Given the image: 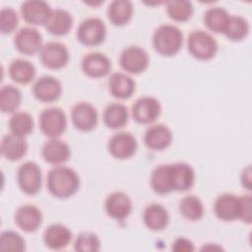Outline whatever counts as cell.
Wrapping results in <instances>:
<instances>
[{"label": "cell", "instance_id": "6da1fadb", "mask_svg": "<svg viewBox=\"0 0 252 252\" xmlns=\"http://www.w3.org/2000/svg\"><path fill=\"white\" fill-rule=\"evenodd\" d=\"M46 186L53 197L67 199L78 192L80 188V177L71 167L55 165L47 174Z\"/></svg>", "mask_w": 252, "mask_h": 252}, {"label": "cell", "instance_id": "7a4b0ae2", "mask_svg": "<svg viewBox=\"0 0 252 252\" xmlns=\"http://www.w3.org/2000/svg\"><path fill=\"white\" fill-rule=\"evenodd\" d=\"M183 39V33L178 27L162 24L156 29L153 34V46L158 54L170 57L181 50Z\"/></svg>", "mask_w": 252, "mask_h": 252}, {"label": "cell", "instance_id": "3957f363", "mask_svg": "<svg viewBox=\"0 0 252 252\" xmlns=\"http://www.w3.org/2000/svg\"><path fill=\"white\" fill-rule=\"evenodd\" d=\"M187 49L195 59L208 61L216 56L219 45L211 33L203 30H195L188 35Z\"/></svg>", "mask_w": 252, "mask_h": 252}, {"label": "cell", "instance_id": "277c9868", "mask_svg": "<svg viewBox=\"0 0 252 252\" xmlns=\"http://www.w3.org/2000/svg\"><path fill=\"white\" fill-rule=\"evenodd\" d=\"M106 26L96 17L85 19L78 27L76 36L78 41L86 46H97L106 38Z\"/></svg>", "mask_w": 252, "mask_h": 252}, {"label": "cell", "instance_id": "5b68a950", "mask_svg": "<svg viewBox=\"0 0 252 252\" xmlns=\"http://www.w3.org/2000/svg\"><path fill=\"white\" fill-rule=\"evenodd\" d=\"M40 131L50 139L59 138L67 129V117L59 107L43 109L38 117Z\"/></svg>", "mask_w": 252, "mask_h": 252}, {"label": "cell", "instance_id": "8992f818", "mask_svg": "<svg viewBox=\"0 0 252 252\" xmlns=\"http://www.w3.org/2000/svg\"><path fill=\"white\" fill-rule=\"evenodd\" d=\"M17 182L21 191L25 194H37L42 185V173L39 165L34 161L22 163L17 171Z\"/></svg>", "mask_w": 252, "mask_h": 252}, {"label": "cell", "instance_id": "52a82bcc", "mask_svg": "<svg viewBox=\"0 0 252 252\" xmlns=\"http://www.w3.org/2000/svg\"><path fill=\"white\" fill-rule=\"evenodd\" d=\"M119 64L126 73L139 75L149 67L150 58L145 49L137 45H131L124 48L121 52Z\"/></svg>", "mask_w": 252, "mask_h": 252}, {"label": "cell", "instance_id": "ba28073f", "mask_svg": "<svg viewBox=\"0 0 252 252\" xmlns=\"http://www.w3.org/2000/svg\"><path fill=\"white\" fill-rule=\"evenodd\" d=\"M39 58L44 67L59 70L68 64L70 53L65 44L59 41H49L43 44L39 52Z\"/></svg>", "mask_w": 252, "mask_h": 252}, {"label": "cell", "instance_id": "9c48e42d", "mask_svg": "<svg viewBox=\"0 0 252 252\" xmlns=\"http://www.w3.org/2000/svg\"><path fill=\"white\" fill-rule=\"evenodd\" d=\"M14 45L15 48L24 55H34L39 53L43 46L42 35L32 27H24L15 34Z\"/></svg>", "mask_w": 252, "mask_h": 252}, {"label": "cell", "instance_id": "30bf717a", "mask_svg": "<svg viewBox=\"0 0 252 252\" xmlns=\"http://www.w3.org/2000/svg\"><path fill=\"white\" fill-rule=\"evenodd\" d=\"M131 113L137 123L151 124L159 117L161 113V105L158 99L154 96H142L132 105Z\"/></svg>", "mask_w": 252, "mask_h": 252}, {"label": "cell", "instance_id": "8fae6325", "mask_svg": "<svg viewBox=\"0 0 252 252\" xmlns=\"http://www.w3.org/2000/svg\"><path fill=\"white\" fill-rule=\"evenodd\" d=\"M137 149V140L130 132L115 133L107 143L108 153L117 159L130 158L135 155Z\"/></svg>", "mask_w": 252, "mask_h": 252}, {"label": "cell", "instance_id": "7c38bea8", "mask_svg": "<svg viewBox=\"0 0 252 252\" xmlns=\"http://www.w3.org/2000/svg\"><path fill=\"white\" fill-rule=\"evenodd\" d=\"M71 120L77 130L82 132H90L97 125V110L89 102H78L71 110Z\"/></svg>", "mask_w": 252, "mask_h": 252}, {"label": "cell", "instance_id": "4fadbf2b", "mask_svg": "<svg viewBox=\"0 0 252 252\" xmlns=\"http://www.w3.org/2000/svg\"><path fill=\"white\" fill-rule=\"evenodd\" d=\"M34 97L43 103H51L58 100L62 94L61 82L53 76L45 75L38 78L32 86Z\"/></svg>", "mask_w": 252, "mask_h": 252}, {"label": "cell", "instance_id": "5bb4252c", "mask_svg": "<svg viewBox=\"0 0 252 252\" xmlns=\"http://www.w3.org/2000/svg\"><path fill=\"white\" fill-rule=\"evenodd\" d=\"M104 210L109 218L115 220H124L131 215L133 204L126 193L115 191L106 197Z\"/></svg>", "mask_w": 252, "mask_h": 252}, {"label": "cell", "instance_id": "9a60e30c", "mask_svg": "<svg viewBox=\"0 0 252 252\" xmlns=\"http://www.w3.org/2000/svg\"><path fill=\"white\" fill-rule=\"evenodd\" d=\"M214 213L222 221H233L240 219V196L231 193L220 195L214 203Z\"/></svg>", "mask_w": 252, "mask_h": 252}, {"label": "cell", "instance_id": "2e32d148", "mask_svg": "<svg viewBox=\"0 0 252 252\" xmlns=\"http://www.w3.org/2000/svg\"><path fill=\"white\" fill-rule=\"evenodd\" d=\"M169 176L172 191L190 190L195 183V170L186 162L169 163Z\"/></svg>", "mask_w": 252, "mask_h": 252}, {"label": "cell", "instance_id": "e0dca14e", "mask_svg": "<svg viewBox=\"0 0 252 252\" xmlns=\"http://www.w3.org/2000/svg\"><path fill=\"white\" fill-rule=\"evenodd\" d=\"M51 12L49 4L42 0H28L21 5L22 18L32 26H44Z\"/></svg>", "mask_w": 252, "mask_h": 252}, {"label": "cell", "instance_id": "ac0fdd59", "mask_svg": "<svg viewBox=\"0 0 252 252\" xmlns=\"http://www.w3.org/2000/svg\"><path fill=\"white\" fill-rule=\"evenodd\" d=\"M81 69L83 73L90 78H102L110 73L111 61L103 53L90 52L83 57Z\"/></svg>", "mask_w": 252, "mask_h": 252}, {"label": "cell", "instance_id": "d6986e66", "mask_svg": "<svg viewBox=\"0 0 252 252\" xmlns=\"http://www.w3.org/2000/svg\"><path fill=\"white\" fill-rule=\"evenodd\" d=\"M42 220V213L34 205H22L15 213V223L19 228L28 233L36 231L40 227Z\"/></svg>", "mask_w": 252, "mask_h": 252}, {"label": "cell", "instance_id": "ffe728a7", "mask_svg": "<svg viewBox=\"0 0 252 252\" xmlns=\"http://www.w3.org/2000/svg\"><path fill=\"white\" fill-rule=\"evenodd\" d=\"M172 132L164 124H155L149 127L144 135V143L153 151H163L172 143Z\"/></svg>", "mask_w": 252, "mask_h": 252}, {"label": "cell", "instance_id": "44dd1931", "mask_svg": "<svg viewBox=\"0 0 252 252\" xmlns=\"http://www.w3.org/2000/svg\"><path fill=\"white\" fill-rule=\"evenodd\" d=\"M41 156L44 161L52 165H62L71 157V149L69 145L59 138L50 139L47 141L42 149Z\"/></svg>", "mask_w": 252, "mask_h": 252}, {"label": "cell", "instance_id": "7402d4cb", "mask_svg": "<svg viewBox=\"0 0 252 252\" xmlns=\"http://www.w3.org/2000/svg\"><path fill=\"white\" fill-rule=\"evenodd\" d=\"M110 94L117 99H128L136 91V83L126 73H112L107 82Z\"/></svg>", "mask_w": 252, "mask_h": 252}, {"label": "cell", "instance_id": "603a6c76", "mask_svg": "<svg viewBox=\"0 0 252 252\" xmlns=\"http://www.w3.org/2000/svg\"><path fill=\"white\" fill-rule=\"evenodd\" d=\"M73 238L72 231L62 223H52L43 232V242L52 250L66 248Z\"/></svg>", "mask_w": 252, "mask_h": 252}, {"label": "cell", "instance_id": "cb8c5ba5", "mask_svg": "<svg viewBox=\"0 0 252 252\" xmlns=\"http://www.w3.org/2000/svg\"><path fill=\"white\" fill-rule=\"evenodd\" d=\"M143 221L150 230L161 231L169 223V214L161 204L152 203L144 210Z\"/></svg>", "mask_w": 252, "mask_h": 252}, {"label": "cell", "instance_id": "d4e9b609", "mask_svg": "<svg viewBox=\"0 0 252 252\" xmlns=\"http://www.w3.org/2000/svg\"><path fill=\"white\" fill-rule=\"evenodd\" d=\"M28 143L25 138L12 133L4 135L1 140V154L10 160L17 161L24 158L28 152Z\"/></svg>", "mask_w": 252, "mask_h": 252}, {"label": "cell", "instance_id": "484cf974", "mask_svg": "<svg viewBox=\"0 0 252 252\" xmlns=\"http://www.w3.org/2000/svg\"><path fill=\"white\" fill-rule=\"evenodd\" d=\"M73 27L72 15L64 9L52 10L46 24L45 30L52 35L63 36L69 33Z\"/></svg>", "mask_w": 252, "mask_h": 252}, {"label": "cell", "instance_id": "4316f807", "mask_svg": "<svg viewBox=\"0 0 252 252\" xmlns=\"http://www.w3.org/2000/svg\"><path fill=\"white\" fill-rule=\"evenodd\" d=\"M102 120L104 125L112 130L123 128L129 120L128 108L120 102L109 103L103 110Z\"/></svg>", "mask_w": 252, "mask_h": 252}, {"label": "cell", "instance_id": "83f0119b", "mask_svg": "<svg viewBox=\"0 0 252 252\" xmlns=\"http://www.w3.org/2000/svg\"><path fill=\"white\" fill-rule=\"evenodd\" d=\"M134 8L128 0H114L107 8V18L115 27L126 26L132 19Z\"/></svg>", "mask_w": 252, "mask_h": 252}, {"label": "cell", "instance_id": "f1b7e54d", "mask_svg": "<svg viewBox=\"0 0 252 252\" xmlns=\"http://www.w3.org/2000/svg\"><path fill=\"white\" fill-rule=\"evenodd\" d=\"M8 72L10 78L15 83L20 85H28L34 79L36 69L29 60L15 59L11 62Z\"/></svg>", "mask_w": 252, "mask_h": 252}, {"label": "cell", "instance_id": "f546056e", "mask_svg": "<svg viewBox=\"0 0 252 252\" xmlns=\"http://www.w3.org/2000/svg\"><path fill=\"white\" fill-rule=\"evenodd\" d=\"M180 215L190 221L200 220L205 214V207L202 200L195 195L183 197L178 205Z\"/></svg>", "mask_w": 252, "mask_h": 252}, {"label": "cell", "instance_id": "4dcf8cb0", "mask_svg": "<svg viewBox=\"0 0 252 252\" xmlns=\"http://www.w3.org/2000/svg\"><path fill=\"white\" fill-rule=\"evenodd\" d=\"M229 13L222 7L209 8L204 14V24L213 32L223 33L229 20Z\"/></svg>", "mask_w": 252, "mask_h": 252}, {"label": "cell", "instance_id": "1f68e13d", "mask_svg": "<svg viewBox=\"0 0 252 252\" xmlns=\"http://www.w3.org/2000/svg\"><path fill=\"white\" fill-rule=\"evenodd\" d=\"M150 185L153 191L158 195H167L172 191L169 176V163L157 166L150 177Z\"/></svg>", "mask_w": 252, "mask_h": 252}, {"label": "cell", "instance_id": "d6a6232c", "mask_svg": "<svg viewBox=\"0 0 252 252\" xmlns=\"http://www.w3.org/2000/svg\"><path fill=\"white\" fill-rule=\"evenodd\" d=\"M21 91L12 85H5L0 90V109L3 113H15L22 103Z\"/></svg>", "mask_w": 252, "mask_h": 252}, {"label": "cell", "instance_id": "836d02e7", "mask_svg": "<svg viewBox=\"0 0 252 252\" xmlns=\"http://www.w3.org/2000/svg\"><path fill=\"white\" fill-rule=\"evenodd\" d=\"M249 32L250 26L245 18L230 15L223 34L231 41H241L247 37Z\"/></svg>", "mask_w": 252, "mask_h": 252}, {"label": "cell", "instance_id": "e575fe53", "mask_svg": "<svg viewBox=\"0 0 252 252\" xmlns=\"http://www.w3.org/2000/svg\"><path fill=\"white\" fill-rule=\"evenodd\" d=\"M34 127L32 116L25 111L15 112L9 120L10 132L16 136L25 138L30 135Z\"/></svg>", "mask_w": 252, "mask_h": 252}, {"label": "cell", "instance_id": "d590c367", "mask_svg": "<svg viewBox=\"0 0 252 252\" xmlns=\"http://www.w3.org/2000/svg\"><path fill=\"white\" fill-rule=\"evenodd\" d=\"M166 13L168 17L177 23L189 21L193 15L194 7L191 1L173 0L166 3Z\"/></svg>", "mask_w": 252, "mask_h": 252}, {"label": "cell", "instance_id": "8d00e7d4", "mask_svg": "<svg viewBox=\"0 0 252 252\" xmlns=\"http://www.w3.org/2000/svg\"><path fill=\"white\" fill-rule=\"evenodd\" d=\"M0 250L22 252L26 250V240L14 230H5L0 235Z\"/></svg>", "mask_w": 252, "mask_h": 252}, {"label": "cell", "instance_id": "74e56055", "mask_svg": "<svg viewBox=\"0 0 252 252\" xmlns=\"http://www.w3.org/2000/svg\"><path fill=\"white\" fill-rule=\"evenodd\" d=\"M100 239L94 232H81L74 242V249L78 252H97L100 250Z\"/></svg>", "mask_w": 252, "mask_h": 252}, {"label": "cell", "instance_id": "f35d334b", "mask_svg": "<svg viewBox=\"0 0 252 252\" xmlns=\"http://www.w3.org/2000/svg\"><path fill=\"white\" fill-rule=\"evenodd\" d=\"M19 25L18 13L11 7H5L0 12V31L3 34L14 32Z\"/></svg>", "mask_w": 252, "mask_h": 252}, {"label": "cell", "instance_id": "ab89813d", "mask_svg": "<svg viewBox=\"0 0 252 252\" xmlns=\"http://www.w3.org/2000/svg\"><path fill=\"white\" fill-rule=\"evenodd\" d=\"M246 223L252 220V199L250 195L240 196V219Z\"/></svg>", "mask_w": 252, "mask_h": 252}, {"label": "cell", "instance_id": "60d3db41", "mask_svg": "<svg viewBox=\"0 0 252 252\" xmlns=\"http://www.w3.org/2000/svg\"><path fill=\"white\" fill-rule=\"evenodd\" d=\"M171 249L175 252H192L194 251V243L185 237H177L171 245Z\"/></svg>", "mask_w": 252, "mask_h": 252}, {"label": "cell", "instance_id": "b9f144b4", "mask_svg": "<svg viewBox=\"0 0 252 252\" xmlns=\"http://www.w3.org/2000/svg\"><path fill=\"white\" fill-rule=\"evenodd\" d=\"M251 166L248 165L242 170L241 176H240V182L243 187H245L247 190H251Z\"/></svg>", "mask_w": 252, "mask_h": 252}]
</instances>
